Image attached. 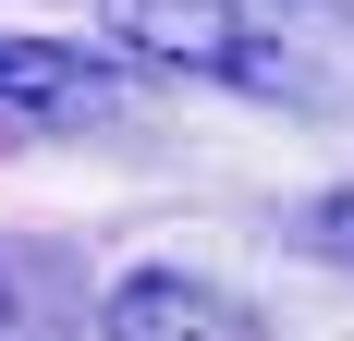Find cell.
<instances>
[{
	"label": "cell",
	"mask_w": 354,
	"mask_h": 341,
	"mask_svg": "<svg viewBox=\"0 0 354 341\" xmlns=\"http://www.w3.org/2000/svg\"><path fill=\"white\" fill-rule=\"evenodd\" d=\"M110 37L135 61L208 73L281 110H342L354 98V0H110Z\"/></svg>",
	"instance_id": "cell-1"
},
{
	"label": "cell",
	"mask_w": 354,
	"mask_h": 341,
	"mask_svg": "<svg viewBox=\"0 0 354 341\" xmlns=\"http://www.w3.org/2000/svg\"><path fill=\"white\" fill-rule=\"evenodd\" d=\"M98 341H257V329L220 305L208 280H183V269H135V280H110Z\"/></svg>",
	"instance_id": "cell-2"
},
{
	"label": "cell",
	"mask_w": 354,
	"mask_h": 341,
	"mask_svg": "<svg viewBox=\"0 0 354 341\" xmlns=\"http://www.w3.org/2000/svg\"><path fill=\"white\" fill-rule=\"evenodd\" d=\"M0 110H110V73H86L73 49H49V37H0Z\"/></svg>",
	"instance_id": "cell-3"
},
{
	"label": "cell",
	"mask_w": 354,
	"mask_h": 341,
	"mask_svg": "<svg viewBox=\"0 0 354 341\" xmlns=\"http://www.w3.org/2000/svg\"><path fill=\"white\" fill-rule=\"evenodd\" d=\"M0 341H62V269L0 244Z\"/></svg>",
	"instance_id": "cell-4"
},
{
	"label": "cell",
	"mask_w": 354,
	"mask_h": 341,
	"mask_svg": "<svg viewBox=\"0 0 354 341\" xmlns=\"http://www.w3.org/2000/svg\"><path fill=\"white\" fill-rule=\"evenodd\" d=\"M293 244H306L318 269H354V195H318V207H293Z\"/></svg>",
	"instance_id": "cell-5"
}]
</instances>
